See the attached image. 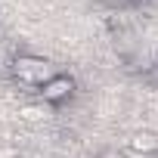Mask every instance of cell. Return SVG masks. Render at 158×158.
<instances>
[{
    "label": "cell",
    "mask_w": 158,
    "mask_h": 158,
    "mask_svg": "<svg viewBox=\"0 0 158 158\" xmlns=\"http://www.w3.org/2000/svg\"><path fill=\"white\" fill-rule=\"evenodd\" d=\"M6 68H10V74H13V81H19V84H25V87H40L47 77L53 74L50 59H44V56H37V53H16Z\"/></svg>",
    "instance_id": "cell-1"
},
{
    "label": "cell",
    "mask_w": 158,
    "mask_h": 158,
    "mask_svg": "<svg viewBox=\"0 0 158 158\" xmlns=\"http://www.w3.org/2000/svg\"><path fill=\"white\" fill-rule=\"evenodd\" d=\"M74 93H77V81H74L68 71H53L47 81L37 87V99H40L44 106H50V109L71 102Z\"/></svg>",
    "instance_id": "cell-2"
},
{
    "label": "cell",
    "mask_w": 158,
    "mask_h": 158,
    "mask_svg": "<svg viewBox=\"0 0 158 158\" xmlns=\"http://www.w3.org/2000/svg\"><path fill=\"white\" fill-rule=\"evenodd\" d=\"M124 152L130 155H139V158H149V155H158V133L155 130H133L127 136V146Z\"/></svg>",
    "instance_id": "cell-3"
},
{
    "label": "cell",
    "mask_w": 158,
    "mask_h": 158,
    "mask_svg": "<svg viewBox=\"0 0 158 158\" xmlns=\"http://www.w3.org/2000/svg\"><path fill=\"white\" fill-rule=\"evenodd\" d=\"M50 115H53V109L44 106L40 99H37V102H25V106H19V121H22V124H31V127L47 124Z\"/></svg>",
    "instance_id": "cell-4"
},
{
    "label": "cell",
    "mask_w": 158,
    "mask_h": 158,
    "mask_svg": "<svg viewBox=\"0 0 158 158\" xmlns=\"http://www.w3.org/2000/svg\"><path fill=\"white\" fill-rule=\"evenodd\" d=\"M93 158H127V152H124V149H115V146H106V149H99Z\"/></svg>",
    "instance_id": "cell-5"
}]
</instances>
